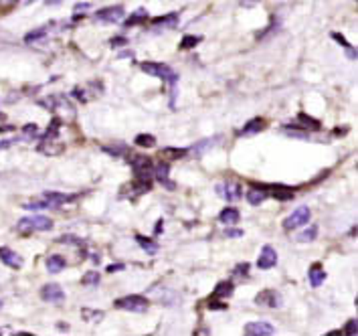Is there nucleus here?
Returning a JSON list of instances; mask_svg holds the SVG:
<instances>
[{
  "label": "nucleus",
  "instance_id": "f257e3e1",
  "mask_svg": "<svg viewBox=\"0 0 358 336\" xmlns=\"http://www.w3.org/2000/svg\"><path fill=\"white\" fill-rule=\"evenodd\" d=\"M17 229L24 235L35 233V231H49L53 229V221L45 215H31V217H22L17 223Z\"/></svg>",
  "mask_w": 358,
  "mask_h": 336
},
{
  "label": "nucleus",
  "instance_id": "f03ea898",
  "mask_svg": "<svg viewBox=\"0 0 358 336\" xmlns=\"http://www.w3.org/2000/svg\"><path fill=\"white\" fill-rule=\"evenodd\" d=\"M142 69H144V74L154 75V77L166 81L170 88H174L176 81H178V75L174 74L169 65H162V63H142Z\"/></svg>",
  "mask_w": 358,
  "mask_h": 336
},
{
  "label": "nucleus",
  "instance_id": "7ed1b4c3",
  "mask_svg": "<svg viewBox=\"0 0 358 336\" xmlns=\"http://www.w3.org/2000/svg\"><path fill=\"white\" fill-rule=\"evenodd\" d=\"M148 300L144 298V296H124V298H120L115 302V308H122V310H128V312H136V314H140V312H146L148 310Z\"/></svg>",
  "mask_w": 358,
  "mask_h": 336
},
{
  "label": "nucleus",
  "instance_id": "20e7f679",
  "mask_svg": "<svg viewBox=\"0 0 358 336\" xmlns=\"http://www.w3.org/2000/svg\"><path fill=\"white\" fill-rule=\"evenodd\" d=\"M308 221H310V209H308V206H298L289 217H285L283 229H285V231H294V229H298V227L308 225Z\"/></svg>",
  "mask_w": 358,
  "mask_h": 336
},
{
  "label": "nucleus",
  "instance_id": "39448f33",
  "mask_svg": "<svg viewBox=\"0 0 358 336\" xmlns=\"http://www.w3.org/2000/svg\"><path fill=\"white\" fill-rule=\"evenodd\" d=\"M217 192L225 201H237V199H241L243 188H241V185H237V183H221V185H217Z\"/></svg>",
  "mask_w": 358,
  "mask_h": 336
},
{
  "label": "nucleus",
  "instance_id": "423d86ee",
  "mask_svg": "<svg viewBox=\"0 0 358 336\" xmlns=\"http://www.w3.org/2000/svg\"><path fill=\"white\" fill-rule=\"evenodd\" d=\"M41 298L49 302V304H61L65 300V292L57 284H47V286L41 288Z\"/></svg>",
  "mask_w": 358,
  "mask_h": 336
},
{
  "label": "nucleus",
  "instance_id": "0eeeda50",
  "mask_svg": "<svg viewBox=\"0 0 358 336\" xmlns=\"http://www.w3.org/2000/svg\"><path fill=\"white\" fill-rule=\"evenodd\" d=\"M247 336H273L275 335V326L269 322H249L245 324Z\"/></svg>",
  "mask_w": 358,
  "mask_h": 336
},
{
  "label": "nucleus",
  "instance_id": "6e6552de",
  "mask_svg": "<svg viewBox=\"0 0 358 336\" xmlns=\"http://www.w3.org/2000/svg\"><path fill=\"white\" fill-rule=\"evenodd\" d=\"M122 19H124V8L122 6H108V8L95 13V20H99V22H117Z\"/></svg>",
  "mask_w": 358,
  "mask_h": 336
},
{
  "label": "nucleus",
  "instance_id": "1a4fd4ad",
  "mask_svg": "<svg viewBox=\"0 0 358 336\" xmlns=\"http://www.w3.org/2000/svg\"><path fill=\"white\" fill-rule=\"evenodd\" d=\"M275 263H278V253H275V249H273L271 245H265L264 249H262V253H259V258H257V267H259V270H271Z\"/></svg>",
  "mask_w": 358,
  "mask_h": 336
},
{
  "label": "nucleus",
  "instance_id": "9d476101",
  "mask_svg": "<svg viewBox=\"0 0 358 336\" xmlns=\"http://www.w3.org/2000/svg\"><path fill=\"white\" fill-rule=\"evenodd\" d=\"M255 302L259 306H265V308H280L282 306V296L275 290H265L262 294H257Z\"/></svg>",
  "mask_w": 358,
  "mask_h": 336
},
{
  "label": "nucleus",
  "instance_id": "9b49d317",
  "mask_svg": "<svg viewBox=\"0 0 358 336\" xmlns=\"http://www.w3.org/2000/svg\"><path fill=\"white\" fill-rule=\"evenodd\" d=\"M0 262L4 263V265H8V267H13V270H20L22 263H24L19 253L8 249V247H0Z\"/></svg>",
  "mask_w": 358,
  "mask_h": 336
},
{
  "label": "nucleus",
  "instance_id": "f8f14e48",
  "mask_svg": "<svg viewBox=\"0 0 358 336\" xmlns=\"http://www.w3.org/2000/svg\"><path fill=\"white\" fill-rule=\"evenodd\" d=\"M308 278H310V284H312L314 288H318V286L324 284V280H326V272H324V267H320V263H314V265L310 267Z\"/></svg>",
  "mask_w": 358,
  "mask_h": 336
},
{
  "label": "nucleus",
  "instance_id": "ddd939ff",
  "mask_svg": "<svg viewBox=\"0 0 358 336\" xmlns=\"http://www.w3.org/2000/svg\"><path fill=\"white\" fill-rule=\"evenodd\" d=\"M154 176L164 185V187L169 188V190H172L174 188V185H172V181H170V168L166 167V164H158V167L154 168Z\"/></svg>",
  "mask_w": 358,
  "mask_h": 336
},
{
  "label": "nucleus",
  "instance_id": "4468645a",
  "mask_svg": "<svg viewBox=\"0 0 358 336\" xmlns=\"http://www.w3.org/2000/svg\"><path fill=\"white\" fill-rule=\"evenodd\" d=\"M233 284L231 281H219L217 284V288H215V292H213V298L210 300H221V298H229L231 294H233Z\"/></svg>",
  "mask_w": 358,
  "mask_h": 336
},
{
  "label": "nucleus",
  "instance_id": "2eb2a0df",
  "mask_svg": "<svg viewBox=\"0 0 358 336\" xmlns=\"http://www.w3.org/2000/svg\"><path fill=\"white\" fill-rule=\"evenodd\" d=\"M65 267H67V263H65V260H63L61 255H51V258H47V272H49V274H61Z\"/></svg>",
  "mask_w": 358,
  "mask_h": 336
},
{
  "label": "nucleus",
  "instance_id": "dca6fc26",
  "mask_svg": "<svg viewBox=\"0 0 358 336\" xmlns=\"http://www.w3.org/2000/svg\"><path fill=\"white\" fill-rule=\"evenodd\" d=\"M219 221L223 225L239 223V211L237 209H223L221 215H219Z\"/></svg>",
  "mask_w": 358,
  "mask_h": 336
},
{
  "label": "nucleus",
  "instance_id": "f3484780",
  "mask_svg": "<svg viewBox=\"0 0 358 336\" xmlns=\"http://www.w3.org/2000/svg\"><path fill=\"white\" fill-rule=\"evenodd\" d=\"M265 199H267V192H265L264 188L259 190V188H251L249 192H247V201L251 203V205H262Z\"/></svg>",
  "mask_w": 358,
  "mask_h": 336
},
{
  "label": "nucleus",
  "instance_id": "a211bd4d",
  "mask_svg": "<svg viewBox=\"0 0 358 336\" xmlns=\"http://www.w3.org/2000/svg\"><path fill=\"white\" fill-rule=\"evenodd\" d=\"M265 128V122L262 120V118H255L253 122H249L245 128L241 130V136H247V134H255V132L264 130Z\"/></svg>",
  "mask_w": 358,
  "mask_h": 336
},
{
  "label": "nucleus",
  "instance_id": "6ab92c4d",
  "mask_svg": "<svg viewBox=\"0 0 358 336\" xmlns=\"http://www.w3.org/2000/svg\"><path fill=\"white\" fill-rule=\"evenodd\" d=\"M318 237V227L316 225H312L310 229H306L302 235H298V241L300 243H308V241H314Z\"/></svg>",
  "mask_w": 358,
  "mask_h": 336
},
{
  "label": "nucleus",
  "instance_id": "aec40b11",
  "mask_svg": "<svg viewBox=\"0 0 358 336\" xmlns=\"http://www.w3.org/2000/svg\"><path fill=\"white\" fill-rule=\"evenodd\" d=\"M136 144L142 146V148H152V146H156V138L150 136V134H140V136L136 138Z\"/></svg>",
  "mask_w": 358,
  "mask_h": 336
},
{
  "label": "nucleus",
  "instance_id": "412c9836",
  "mask_svg": "<svg viewBox=\"0 0 358 336\" xmlns=\"http://www.w3.org/2000/svg\"><path fill=\"white\" fill-rule=\"evenodd\" d=\"M273 197H275L278 201H292V199H294V190L285 187H278L273 190Z\"/></svg>",
  "mask_w": 358,
  "mask_h": 336
},
{
  "label": "nucleus",
  "instance_id": "4be33fe9",
  "mask_svg": "<svg viewBox=\"0 0 358 336\" xmlns=\"http://www.w3.org/2000/svg\"><path fill=\"white\" fill-rule=\"evenodd\" d=\"M136 241L140 243V245L144 247V251H148V253H156V249H158V243L152 241V239H146V237H142V235H138Z\"/></svg>",
  "mask_w": 358,
  "mask_h": 336
},
{
  "label": "nucleus",
  "instance_id": "5701e85b",
  "mask_svg": "<svg viewBox=\"0 0 358 336\" xmlns=\"http://www.w3.org/2000/svg\"><path fill=\"white\" fill-rule=\"evenodd\" d=\"M81 314L85 320H90V322H99V320H103V312L101 310H90V308H83L81 310Z\"/></svg>",
  "mask_w": 358,
  "mask_h": 336
},
{
  "label": "nucleus",
  "instance_id": "b1692460",
  "mask_svg": "<svg viewBox=\"0 0 358 336\" xmlns=\"http://www.w3.org/2000/svg\"><path fill=\"white\" fill-rule=\"evenodd\" d=\"M81 284H83V286H97V284H99V274H97V272H87V274L81 278Z\"/></svg>",
  "mask_w": 358,
  "mask_h": 336
},
{
  "label": "nucleus",
  "instance_id": "393cba45",
  "mask_svg": "<svg viewBox=\"0 0 358 336\" xmlns=\"http://www.w3.org/2000/svg\"><path fill=\"white\" fill-rule=\"evenodd\" d=\"M298 118L302 120V124L310 126V128H314V130H318V128H320V124H318V122H314V118H310V115H306V113H300Z\"/></svg>",
  "mask_w": 358,
  "mask_h": 336
},
{
  "label": "nucleus",
  "instance_id": "a878e982",
  "mask_svg": "<svg viewBox=\"0 0 358 336\" xmlns=\"http://www.w3.org/2000/svg\"><path fill=\"white\" fill-rule=\"evenodd\" d=\"M357 320L352 318V320H348L346 322V326H344V330H346V335H357Z\"/></svg>",
  "mask_w": 358,
  "mask_h": 336
},
{
  "label": "nucleus",
  "instance_id": "bb28decb",
  "mask_svg": "<svg viewBox=\"0 0 358 336\" xmlns=\"http://www.w3.org/2000/svg\"><path fill=\"white\" fill-rule=\"evenodd\" d=\"M199 41H201V37H185V41H182V45H180V47H182V49H189V47H194Z\"/></svg>",
  "mask_w": 358,
  "mask_h": 336
},
{
  "label": "nucleus",
  "instance_id": "cd10ccee",
  "mask_svg": "<svg viewBox=\"0 0 358 336\" xmlns=\"http://www.w3.org/2000/svg\"><path fill=\"white\" fill-rule=\"evenodd\" d=\"M185 152H187V150H185V148H180V150H174V148L164 150V154H166V156H172V158H180V156H185Z\"/></svg>",
  "mask_w": 358,
  "mask_h": 336
},
{
  "label": "nucleus",
  "instance_id": "c85d7f7f",
  "mask_svg": "<svg viewBox=\"0 0 358 336\" xmlns=\"http://www.w3.org/2000/svg\"><path fill=\"white\" fill-rule=\"evenodd\" d=\"M225 235L227 237H243V231H239V229H227Z\"/></svg>",
  "mask_w": 358,
  "mask_h": 336
},
{
  "label": "nucleus",
  "instance_id": "c756f323",
  "mask_svg": "<svg viewBox=\"0 0 358 336\" xmlns=\"http://www.w3.org/2000/svg\"><path fill=\"white\" fill-rule=\"evenodd\" d=\"M208 308H213V310H225L227 304H217L215 300H210V302H208Z\"/></svg>",
  "mask_w": 358,
  "mask_h": 336
},
{
  "label": "nucleus",
  "instance_id": "7c9ffc66",
  "mask_svg": "<svg viewBox=\"0 0 358 336\" xmlns=\"http://www.w3.org/2000/svg\"><path fill=\"white\" fill-rule=\"evenodd\" d=\"M8 146H13V140H4V142H0V150L8 148Z\"/></svg>",
  "mask_w": 358,
  "mask_h": 336
},
{
  "label": "nucleus",
  "instance_id": "2f4dec72",
  "mask_svg": "<svg viewBox=\"0 0 358 336\" xmlns=\"http://www.w3.org/2000/svg\"><path fill=\"white\" fill-rule=\"evenodd\" d=\"M117 270H124V265L117 263V265H110V267H108V272H117Z\"/></svg>",
  "mask_w": 358,
  "mask_h": 336
},
{
  "label": "nucleus",
  "instance_id": "473e14b6",
  "mask_svg": "<svg viewBox=\"0 0 358 336\" xmlns=\"http://www.w3.org/2000/svg\"><path fill=\"white\" fill-rule=\"evenodd\" d=\"M17 0H0V6H10V4H15Z\"/></svg>",
  "mask_w": 358,
  "mask_h": 336
},
{
  "label": "nucleus",
  "instance_id": "72a5a7b5",
  "mask_svg": "<svg viewBox=\"0 0 358 336\" xmlns=\"http://www.w3.org/2000/svg\"><path fill=\"white\" fill-rule=\"evenodd\" d=\"M259 0H241V4H245V6H251V4H257Z\"/></svg>",
  "mask_w": 358,
  "mask_h": 336
},
{
  "label": "nucleus",
  "instance_id": "f704fd0d",
  "mask_svg": "<svg viewBox=\"0 0 358 336\" xmlns=\"http://www.w3.org/2000/svg\"><path fill=\"white\" fill-rule=\"evenodd\" d=\"M0 308H2V302H0Z\"/></svg>",
  "mask_w": 358,
  "mask_h": 336
}]
</instances>
